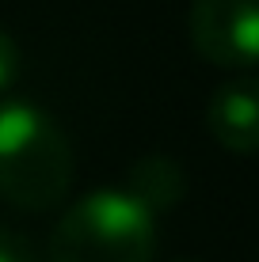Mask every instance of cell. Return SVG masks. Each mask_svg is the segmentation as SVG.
Here are the masks:
<instances>
[{
	"instance_id": "277c9868",
	"label": "cell",
	"mask_w": 259,
	"mask_h": 262,
	"mask_svg": "<svg viewBox=\"0 0 259 262\" xmlns=\"http://www.w3.org/2000/svg\"><path fill=\"white\" fill-rule=\"evenodd\" d=\"M206 129L225 152L259 156V80L236 76L206 103Z\"/></svg>"
},
{
	"instance_id": "7a4b0ae2",
	"label": "cell",
	"mask_w": 259,
	"mask_h": 262,
	"mask_svg": "<svg viewBox=\"0 0 259 262\" xmlns=\"http://www.w3.org/2000/svg\"><path fill=\"white\" fill-rule=\"evenodd\" d=\"M156 216L126 190H95L61 213L50 262H153Z\"/></svg>"
},
{
	"instance_id": "6da1fadb",
	"label": "cell",
	"mask_w": 259,
	"mask_h": 262,
	"mask_svg": "<svg viewBox=\"0 0 259 262\" xmlns=\"http://www.w3.org/2000/svg\"><path fill=\"white\" fill-rule=\"evenodd\" d=\"M73 144L46 111L0 106V198L23 213H50L73 186Z\"/></svg>"
},
{
	"instance_id": "8992f818",
	"label": "cell",
	"mask_w": 259,
	"mask_h": 262,
	"mask_svg": "<svg viewBox=\"0 0 259 262\" xmlns=\"http://www.w3.org/2000/svg\"><path fill=\"white\" fill-rule=\"evenodd\" d=\"M0 262H50V251L42 255L34 243H27L15 232H0Z\"/></svg>"
},
{
	"instance_id": "ba28073f",
	"label": "cell",
	"mask_w": 259,
	"mask_h": 262,
	"mask_svg": "<svg viewBox=\"0 0 259 262\" xmlns=\"http://www.w3.org/2000/svg\"><path fill=\"white\" fill-rule=\"evenodd\" d=\"M180 262H187V258H180Z\"/></svg>"
},
{
	"instance_id": "52a82bcc",
	"label": "cell",
	"mask_w": 259,
	"mask_h": 262,
	"mask_svg": "<svg viewBox=\"0 0 259 262\" xmlns=\"http://www.w3.org/2000/svg\"><path fill=\"white\" fill-rule=\"evenodd\" d=\"M15 76H19V46H15V38L0 27V92L12 88Z\"/></svg>"
},
{
	"instance_id": "3957f363",
	"label": "cell",
	"mask_w": 259,
	"mask_h": 262,
	"mask_svg": "<svg viewBox=\"0 0 259 262\" xmlns=\"http://www.w3.org/2000/svg\"><path fill=\"white\" fill-rule=\"evenodd\" d=\"M191 46L217 69L259 65V0H191Z\"/></svg>"
},
{
	"instance_id": "5b68a950",
	"label": "cell",
	"mask_w": 259,
	"mask_h": 262,
	"mask_svg": "<svg viewBox=\"0 0 259 262\" xmlns=\"http://www.w3.org/2000/svg\"><path fill=\"white\" fill-rule=\"evenodd\" d=\"M126 194L137 205H145L149 213H172L175 205H183L187 198V171L180 160L172 156H141L137 164L126 171Z\"/></svg>"
}]
</instances>
